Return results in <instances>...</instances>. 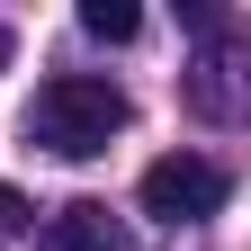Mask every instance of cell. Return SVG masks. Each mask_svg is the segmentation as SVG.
<instances>
[{
  "mask_svg": "<svg viewBox=\"0 0 251 251\" xmlns=\"http://www.w3.org/2000/svg\"><path fill=\"white\" fill-rule=\"evenodd\" d=\"M36 251H126V233L108 225V206H99V198H72V206H54V215H45Z\"/></svg>",
  "mask_w": 251,
  "mask_h": 251,
  "instance_id": "cell-3",
  "label": "cell"
},
{
  "mask_svg": "<svg viewBox=\"0 0 251 251\" xmlns=\"http://www.w3.org/2000/svg\"><path fill=\"white\" fill-rule=\"evenodd\" d=\"M225 198H233V179L215 171L206 152H162V162L144 171V215L152 225H206Z\"/></svg>",
  "mask_w": 251,
  "mask_h": 251,
  "instance_id": "cell-2",
  "label": "cell"
},
{
  "mask_svg": "<svg viewBox=\"0 0 251 251\" xmlns=\"http://www.w3.org/2000/svg\"><path fill=\"white\" fill-rule=\"evenodd\" d=\"M27 225H36V206H27L18 188H0V233H27Z\"/></svg>",
  "mask_w": 251,
  "mask_h": 251,
  "instance_id": "cell-5",
  "label": "cell"
},
{
  "mask_svg": "<svg viewBox=\"0 0 251 251\" xmlns=\"http://www.w3.org/2000/svg\"><path fill=\"white\" fill-rule=\"evenodd\" d=\"M9 54H18V45H9V27H0V72H9Z\"/></svg>",
  "mask_w": 251,
  "mask_h": 251,
  "instance_id": "cell-6",
  "label": "cell"
},
{
  "mask_svg": "<svg viewBox=\"0 0 251 251\" xmlns=\"http://www.w3.org/2000/svg\"><path fill=\"white\" fill-rule=\"evenodd\" d=\"M81 36H99V45H135V36H144V9H135V0H81Z\"/></svg>",
  "mask_w": 251,
  "mask_h": 251,
  "instance_id": "cell-4",
  "label": "cell"
},
{
  "mask_svg": "<svg viewBox=\"0 0 251 251\" xmlns=\"http://www.w3.org/2000/svg\"><path fill=\"white\" fill-rule=\"evenodd\" d=\"M126 90L117 81H99V72H54V81H36V99H27V144H45V152H63V162H90V152H108L117 135H126Z\"/></svg>",
  "mask_w": 251,
  "mask_h": 251,
  "instance_id": "cell-1",
  "label": "cell"
}]
</instances>
